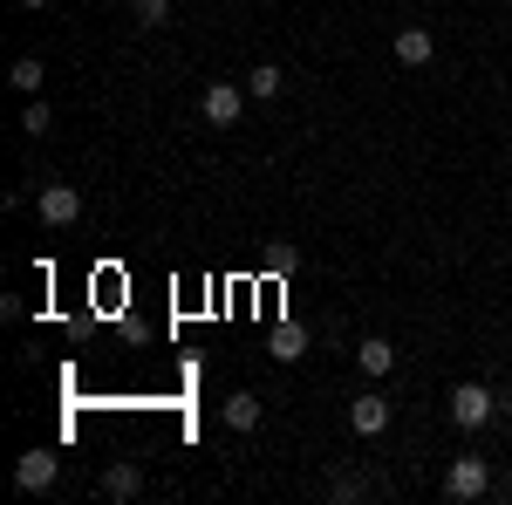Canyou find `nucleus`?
I'll use <instances>...</instances> for the list:
<instances>
[{
    "instance_id": "obj_7",
    "label": "nucleus",
    "mask_w": 512,
    "mask_h": 505,
    "mask_svg": "<svg viewBox=\"0 0 512 505\" xmlns=\"http://www.w3.org/2000/svg\"><path fill=\"white\" fill-rule=\"evenodd\" d=\"M103 499H117V505L144 499V465H130V458H117V465L103 471Z\"/></svg>"
},
{
    "instance_id": "obj_8",
    "label": "nucleus",
    "mask_w": 512,
    "mask_h": 505,
    "mask_svg": "<svg viewBox=\"0 0 512 505\" xmlns=\"http://www.w3.org/2000/svg\"><path fill=\"white\" fill-rule=\"evenodd\" d=\"M431 55H437L431 28H396V62H403V69H424Z\"/></svg>"
},
{
    "instance_id": "obj_6",
    "label": "nucleus",
    "mask_w": 512,
    "mask_h": 505,
    "mask_svg": "<svg viewBox=\"0 0 512 505\" xmlns=\"http://www.w3.org/2000/svg\"><path fill=\"white\" fill-rule=\"evenodd\" d=\"M55 471H62L55 451H21V458H14V485H21V492H48Z\"/></svg>"
},
{
    "instance_id": "obj_16",
    "label": "nucleus",
    "mask_w": 512,
    "mask_h": 505,
    "mask_svg": "<svg viewBox=\"0 0 512 505\" xmlns=\"http://www.w3.org/2000/svg\"><path fill=\"white\" fill-rule=\"evenodd\" d=\"M21 130H28V137H48V103H41V96H28V110H21Z\"/></svg>"
},
{
    "instance_id": "obj_10",
    "label": "nucleus",
    "mask_w": 512,
    "mask_h": 505,
    "mask_svg": "<svg viewBox=\"0 0 512 505\" xmlns=\"http://www.w3.org/2000/svg\"><path fill=\"white\" fill-rule=\"evenodd\" d=\"M226 424L233 430H260V396H253V389H233V396H226Z\"/></svg>"
},
{
    "instance_id": "obj_18",
    "label": "nucleus",
    "mask_w": 512,
    "mask_h": 505,
    "mask_svg": "<svg viewBox=\"0 0 512 505\" xmlns=\"http://www.w3.org/2000/svg\"><path fill=\"white\" fill-rule=\"evenodd\" d=\"M506 444H512V417H506Z\"/></svg>"
},
{
    "instance_id": "obj_17",
    "label": "nucleus",
    "mask_w": 512,
    "mask_h": 505,
    "mask_svg": "<svg viewBox=\"0 0 512 505\" xmlns=\"http://www.w3.org/2000/svg\"><path fill=\"white\" fill-rule=\"evenodd\" d=\"M21 7H48V0H21Z\"/></svg>"
},
{
    "instance_id": "obj_14",
    "label": "nucleus",
    "mask_w": 512,
    "mask_h": 505,
    "mask_svg": "<svg viewBox=\"0 0 512 505\" xmlns=\"http://www.w3.org/2000/svg\"><path fill=\"white\" fill-rule=\"evenodd\" d=\"M294 267H301V246L274 239V246H267V273H294Z\"/></svg>"
},
{
    "instance_id": "obj_15",
    "label": "nucleus",
    "mask_w": 512,
    "mask_h": 505,
    "mask_svg": "<svg viewBox=\"0 0 512 505\" xmlns=\"http://www.w3.org/2000/svg\"><path fill=\"white\" fill-rule=\"evenodd\" d=\"M130 14H137L144 28H164V21H171V0H130Z\"/></svg>"
},
{
    "instance_id": "obj_5",
    "label": "nucleus",
    "mask_w": 512,
    "mask_h": 505,
    "mask_svg": "<svg viewBox=\"0 0 512 505\" xmlns=\"http://www.w3.org/2000/svg\"><path fill=\"white\" fill-rule=\"evenodd\" d=\"M349 430H355V437H383V430H390V396L362 389V396L349 403Z\"/></svg>"
},
{
    "instance_id": "obj_12",
    "label": "nucleus",
    "mask_w": 512,
    "mask_h": 505,
    "mask_svg": "<svg viewBox=\"0 0 512 505\" xmlns=\"http://www.w3.org/2000/svg\"><path fill=\"white\" fill-rule=\"evenodd\" d=\"M41 76H48V69H41V55H21V62L7 69V82H14L21 96H41Z\"/></svg>"
},
{
    "instance_id": "obj_4",
    "label": "nucleus",
    "mask_w": 512,
    "mask_h": 505,
    "mask_svg": "<svg viewBox=\"0 0 512 505\" xmlns=\"http://www.w3.org/2000/svg\"><path fill=\"white\" fill-rule=\"evenodd\" d=\"M35 212H41V226H76V219H82V192H76V185H41Z\"/></svg>"
},
{
    "instance_id": "obj_19",
    "label": "nucleus",
    "mask_w": 512,
    "mask_h": 505,
    "mask_svg": "<svg viewBox=\"0 0 512 505\" xmlns=\"http://www.w3.org/2000/svg\"><path fill=\"white\" fill-rule=\"evenodd\" d=\"M506 89H512V76H506Z\"/></svg>"
},
{
    "instance_id": "obj_3",
    "label": "nucleus",
    "mask_w": 512,
    "mask_h": 505,
    "mask_svg": "<svg viewBox=\"0 0 512 505\" xmlns=\"http://www.w3.org/2000/svg\"><path fill=\"white\" fill-rule=\"evenodd\" d=\"M198 117L212 123V130H233V123L246 117V89H233V82H205V96H198Z\"/></svg>"
},
{
    "instance_id": "obj_2",
    "label": "nucleus",
    "mask_w": 512,
    "mask_h": 505,
    "mask_svg": "<svg viewBox=\"0 0 512 505\" xmlns=\"http://www.w3.org/2000/svg\"><path fill=\"white\" fill-rule=\"evenodd\" d=\"M444 410H451V424H458V430H485V424H492V410H499V396H492L485 383H458Z\"/></svg>"
},
{
    "instance_id": "obj_13",
    "label": "nucleus",
    "mask_w": 512,
    "mask_h": 505,
    "mask_svg": "<svg viewBox=\"0 0 512 505\" xmlns=\"http://www.w3.org/2000/svg\"><path fill=\"white\" fill-rule=\"evenodd\" d=\"M280 82H287V76H280L274 62H260V69L246 76V96H253V103H267V96H280Z\"/></svg>"
},
{
    "instance_id": "obj_1",
    "label": "nucleus",
    "mask_w": 512,
    "mask_h": 505,
    "mask_svg": "<svg viewBox=\"0 0 512 505\" xmlns=\"http://www.w3.org/2000/svg\"><path fill=\"white\" fill-rule=\"evenodd\" d=\"M485 492H492V465H485L478 451L444 465V499H451V505H472V499H485Z\"/></svg>"
},
{
    "instance_id": "obj_9",
    "label": "nucleus",
    "mask_w": 512,
    "mask_h": 505,
    "mask_svg": "<svg viewBox=\"0 0 512 505\" xmlns=\"http://www.w3.org/2000/svg\"><path fill=\"white\" fill-rule=\"evenodd\" d=\"M355 369L376 383V376H390V369H396V349L383 342V335H369V342H355Z\"/></svg>"
},
{
    "instance_id": "obj_11",
    "label": "nucleus",
    "mask_w": 512,
    "mask_h": 505,
    "mask_svg": "<svg viewBox=\"0 0 512 505\" xmlns=\"http://www.w3.org/2000/svg\"><path fill=\"white\" fill-rule=\"evenodd\" d=\"M294 355H308V328H301V321H280L274 328V362H294Z\"/></svg>"
}]
</instances>
